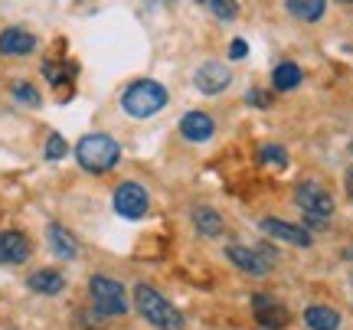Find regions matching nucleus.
Here are the masks:
<instances>
[{
  "label": "nucleus",
  "instance_id": "nucleus-1",
  "mask_svg": "<svg viewBox=\"0 0 353 330\" xmlns=\"http://www.w3.org/2000/svg\"><path fill=\"white\" fill-rule=\"evenodd\" d=\"M134 305H138L141 318L154 324L157 330H183V318L161 291H154L151 285H138L134 288Z\"/></svg>",
  "mask_w": 353,
  "mask_h": 330
},
{
  "label": "nucleus",
  "instance_id": "nucleus-2",
  "mask_svg": "<svg viewBox=\"0 0 353 330\" xmlns=\"http://www.w3.org/2000/svg\"><path fill=\"white\" fill-rule=\"evenodd\" d=\"M76 157L88 174H105V170H112V167L118 164L121 147H118V141L108 138V134H85V138L76 144Z\"/></svg>",
  "mask_w": 353,
  "mask_h": 330
},
{
  "label": "nucleus",
  "instance_id": "nucleus-3",
  "mask_svg": "<svg viewBox=\"0 0 353 330\" xmlns=\"http://www.w3.org/2000/svg\"><path fill=\"white\" fill-rule=\"evenodd\" d=\"M121 105L131 118H151L167 105V89L154 79H141L134 85H128V92L121 95Z\"/></svg>",
  "mask_w": 353,
  "mask_h": 330
},
{
  "label": "nucleus",
  "instance_id": "nucleus-4",
  "mask_svg": "<svg viewBox=\"0 0 353 330\" xmlns=\"http://www.w3.org/2000/svg\"><path fill=\"white\" fill-rule=\"evenodd\" d=\"M294 203L301 206L307 226H317V229L324 226V219L334 213V200H330V193L321 183H301L294 190Z\"/></svg>",
  "mask_w": 353,
  "mask_h": 330
},
{
  "label": "nucleus",
  "instance_id": "nucleus-5",
  "mask_svg": "<svg viewBox=\"0 0 353 330\" xmlns=\"http://www.w3.org/2000/svg\"><path fill=\"white\" fill-rule=\"evenodd\" d=\"M88 291H92V301H95V311L108 314V318H118L128 311V298L125 288L114 278H105V275H95L88 281Z\"/></svg>",
  "mask_w": 353,
  "mask_h": 330
},
{
  "label": "nucleus",
  "instance_id": "nucleus-6",
  "mask_svg": "<svg viewBox=\"0 0 353 330\" xmlns=\"http://www.w3.org/2000/svg\"><path fill=\"white\" fill-rule=\"evenodd\" d=\"M114 209L125 219H141L151 209V196H148V190L138 187V183H121V187L114 190Z\"/></svg>",
  "mask_w": 353,
  "mask_h": 330
},
{
  "label": "nucleus",
  "instance_id": "nucleus-7",
  "mask_svg": "<svg viewBox=\"0 0 353 330\" xmlns=\"http://www.w3.org/2000/svg\"><path fill=\"white\" fill-rule=\"evenodd\" d=\"M193 82H196V89H200L203 95H219V92L229 89V82H232V72H229L223 63H203L200 69H196Z\"/></svg>",
  "mask_w": 353,
  "mask_h": 330
},
{
  "label": "nucleus",
  "instance_id": "nucleus-8",
  "mask_svg": "<svg viewBox=\"0 0 353 330\" xmlns=\"http://www.w3.org/2000/svg\"><path fill=\"white\" fill-rule=\"evenodd\" d=\"M262 229L278 242H288V245H298V249H307L311 245V232L304 226H294V223H285V219H265Z\"/></svg>",
  "mask_w": 353,
  "mask_h": 330
},
{
  "label": "nucleus",
  "instance_id": "nucleus-9",
  "mask_svg": "<svg viewBox=\"0 0 353 330\" xmlns=\"http://www.w3.org/2000/svg\"><path fill=\"white\" fill-rule=\"evenodd\" d=\"M30 239L20 232H0V262L3 265H23L30 258Z\"/></svg>",
  "mask_w": 353,
  "mask_h": 330
},
{
  "label": "nucleus",
  "instance_id": "nucleus-10",
  "mask_svg": "<svg viewBox=\"0 0 353 330\" xmlns=\"http://www.w3.org/2000/svg\"><path fill=\"white\" fill-rule=\"evenodd\" d=\"M252 311H255V318H259V324L262 327H285L288 324V311L278 305L275 298H268V294H255L252 298Z\"/></svg>",
  "mask_w": 353,
  "mask_h": 330
},
{
  "label": "nucleus",
  "instance_id": "nucleus-11",
  "mask_svg": "<svg viewBox=\"0 0 353 330\" xmlns=\"http://www.w3.org/2000/svg\"><path fill=\"white\" fill-rule=\"evenodd\" d=\"M33 50H37V37H33V33L17 30V26L0 33V52H3V56H30Z\"/></svg>",
  "mask_w": 353,
  "mask_h": 330
},
{
  "label": "nucleus",
  "instance_id": "nucleus-12",
  "mask_svg": "<svg viewBox=\"0 0 353 330\" xmlns=\"http://www.w3.org/2000/svg\"><path fill=\"white\" fill-rule=\"evenodd\" d=\"M180 134L187 141H206L213 138V118L206 112H190L183 114V121H180Z\"/></svg>",
  "mask_w": 353,
  "mask_h": 330
},
{
  "label": "nucleus",
  "instance_id": "nucleus-13",
  "mask_svg": "<svg viewBox=\"0 0 353 330\" xmlns=\"http://www.w3.org/2000/svg\"><path fill=\"white\" fill-rule=\"evenodd\" d=\"M226 255L242 268V271H252V275H265V271L272 268V265H268V262L262 258V255H259V249H245V245H229Z\"/></svg>",
  "mask_w": 353,
  "mask_h": 330
},
{
  "label": "nucleus",
  "instance_id": "nucleus-14",
  "mask_svg": "<svg viewBox=\"0 0 353 330\" xmlns=\"http://www.w3.org/2000/svg\"><path fill=\"white\" fill-rule=\"evenodd\" d=\"M30 288L37 294H59L65 288V278L59 271H52V268H39L30 275Z\"/></svg>",
  "mask_w": 353,
  "mask_h": 330
},
{
  "label": "nucleus",
  "instance_id": "nucleus-15",
  "mask_svg": "<svg viewBox=\"0 0 353 330\" xmlns=\"http://www.w3.org/2000/svg\"><path fill=\"white\" fill-rule=\"evenodd\" d=\"M304 324L311 330H337L341 327V314L330 311V307H324V305H314V307L304 311Z\"/></svg>",
  "mask_w": 353,
  "mask_h": 330
},
{
  "label": "nucleus",
  "instance_id": "nucleus-16",
  "mask_svg": "<svg viewBox=\"0 0 353 330\" xmlns=\"http://www.w3.org/2000/svg\"><path fill=\"white\" fill-rule=\"evenodd\" d=\"M46 236H50L52 252L59 255V258H76V255H79V242L72 239V236H69V232H65L63 226H56V223H52Z\"/></svg>",
  "mask_w": 353,
  "mask_h": 330
},
{
  "label": "nucleus",
  "instance_id": "nucleus-17",
  "mask_svg": "<svg viewBox=\"0 0 353 330\" xmlns=\"http://www.w3.org/2000/svg\"><path fill=\"white\" fill-rule=\"evenodd\" d=\"M288 13L304 23H317L324 17V0H288Z\"/></svg>",
  "mask_w": 353,
  "mask_h": 330
},
{
  "label": "nucleus",
  "instance_id": "nucleus-18",
  "mask_svg": "<svg viewBox=\"0 0 353 330\" xmlns=\"http://www.w3.org/2000/svg\"><path fill=\"white\" fill-rule=\"evenodd\" d=\"M193 226H196V232H203V236H219V232H223V216H219L216 209L200 206V209H193Z\"/></svg>",
  "mask_w": 353,
  "mask_h": 330
},
{
  "label": "nucleus",
  "instance_id": "nucleus-19",
  "mask_svg": "<svg viewBox=\"0 0 353 330\" xmlns=\"http://www.w3.org/2000/svg\"><path fill=\"white\" fill-rule=\"evenodd\" d=\"M272 82H275L278 92L298 89V85H301V69H298L294 63H278V69H275V76H272Z\"/></svg>",
  "mask_w": 353,
  "mask_h": 330
},
{
  "label": "nucleus",
  "instance_id": "nucleus-20",
  "mask_svg": "<svg viewBox=\"0 0 353 330\" xmlns=\"http://www.w3.org/2000/svg\"><path fill=\"white\" fill-rule=\"evenodd\" d=\"M206 7H210L213 17H219V20H236V17H239V3H236V0H206Z\"/></svg>",
  "mask_w": 353,
  "mask_h": 330
},
{
  "label": "nucleus",
  "instance_id": "nucleus-21",
  "mask_svg": "<svg viewBox=\"0 0 353 330\" xmlns=\"http://www.w3.org/2000/svg\"><path fill=\"white\" fill-rule=\"evenodd\" d=\"M259 157H262V164L288 167V154H285V147H278V144H262V147H259Z\"/></svg>",
  "mask_w": 353,
  "mask_h": 330
},
{
  "label": "nucleus",
  "instance_id": "nucleus-22",
  "mask_svg": "<svg viewBox=\"0 0 353 330\" xmlns=\"http://www.w3.org/2000/svg\"><path fill=\"white\" fill-rule=\"evenodd\" d=\"M13 95L23 105H39V92L33 89V85H26V82H17V85H13Z\"/></svg>",
  "mask_w": 353,
  "mask_h": 330
},
{
  "label": "nucleus",
  "instance_id": "nucleus-23",
  "mask_svg": "<svg viewBox=\"0 0 353 330\" xmlns=\"http://www.w3.org/2000/svg\"><path fill=\"white\" fill-rule=\"evenodd\" d=\"M46 157H50V161H59V157H65V141L59 138V134H52V138L46 141Z\"/></svg>",
  "mask_w": 353,
  "mask_h": 330
},
{
  "label": "nucleus",
  "instance_id": "nucleus-24",
  "mask_svg": "<svg viewBox=\"0 0 353 330\" xmlns=\"http://www.w3.org/2000/svg\"><path fill=\"white\" fill-rule=\"evenodd\" d=\"M245 52H249V46H245V39H232V46H229V56H232V59H242Z\"/></svg>",
  "mask_w": 353,
  "mask_h": 330
},
{
  "label": "nucleus",
  "instance_id": "nucleus-25",
  "mask_svg": "<svg viewBox=\"0 0 353 330\" xmlns=\"http://www.w3.org/2000/svg\"><path fill=\"white\" fill-rule=\"evenodd\" d=\"M249 105H268V99H265V92H249Z\"/></svg>",
  "mask_w": 353,
  "mask_h": 330
},
{
  "label": "nucleus",
  "instance_id": "nucleus-26",
  "mask_svg": "<svg viewBox=\"0 0 353 330\" xmlns=\"http://www.w3.org/2000/svg\"><path fill=\"white\" fill-rule=\"evenodd\" d=\"M347 190H350V196H353V170L347 174Z\"/></svg>",
  "mask_w": 353,
  "mask_h": 330
},
{
  "label": "nucleus",
  "instance_id": "nucleus-27",
  "mask_svg": "<svg viewBox=\"0 0 353 330\" xmlns=\"http://www.w3.org/2000/svg\"><path fill=\"white\" fill-rule=\"evenodd\" d=\"M347 255H350V258H353V249H350V252H347Z\"/></svg>",
  "mask_w": 353,
  "mask_h": 330
},
{
  "label": "nucleus",
  "instance_id": "nucleus-28",
  "mask_svg": "<svg viewBox=\"0 0 353 330\" xmlns=\"http://www.w3.org/2000/svg\"><path fill=\"white\" fill-rule=\"evenodd\" d=\"M343 3H353V0H343Z\"/></svg>",
  "mask_w": 353,
  "mask_h": 330
},
{
  "label": "nucleus",
  "instance_id": "nucleus-29",
  "mask_svg": "<svg viewBox=\"0 0 353 330\" xmlns=\"http://www.w3.org/2000/svg\"><path fill=\"white\" fill-rule=\"evenodd\" d=\"M265 330H275V327H265Z\"/></svg>",
  "mask_w": 353,
  "mask_h": 330
},
{
  "label": "nucleus",
  "instance_id": "nucleus-30",
  "mask_svg": "<svg viewBox=\"0 0 353 330\" xmlns=\"http://www.w3.org/2000/svg\"><path fill=\"white\" fill-rule=\"evenodd\" d=\"M200 3H206V0H200Z\"/></svg>",
  "mask_w": 353,
  "mask_h": 330
},
{
  "label": "nucleus",
  "instance_id": "nucleus-31",
  "mask_svg": "<svg viewBox=\"0 0 353 330\" xmlns=\"http://www.w3.org/2000/svg\"><path fill=\"white\" fill-rule=\"evenodd\" d=\"M350 151H353V144H350Z\"/></svg>",
  "mask_w": 353,
  "mask_h": 330
}]
</instances>
